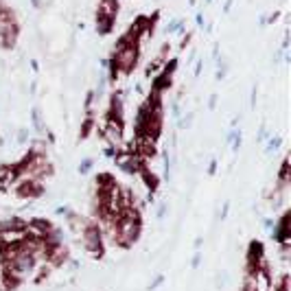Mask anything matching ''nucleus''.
<instances>
[{
    "instance_id": "20e7f679",
    "label": "nucleus",
    "mask_w": 291,
    "mask_h": 291,
    "mask_svg": "<svg viewBox=\"0 0 291 291\" xmlns=\"http://www.w3.org/2000/svg\"><path fill=\"white\" fill-rule=\"evenodd\" d=\"M114 165L125 173L140 175L144 169H147V160H142L140 156L134 154V151H129V149H116V154H114Z\"/></svg>"
},
{
    "instance_id": "1a4fd4ad",
    "label": "nucleus",
    "mask_w": 291,
    "mask_h": 291,
    "mask_svg": "<svg viewBox=\"0 0 291 291\" xmlns=\"http://www.w3.org/2000/svg\"><path fill=\"white\" fill-rule=\"evenodd\" d=\"M118 11V3L116 0H101L99 3V14L96 18H105V20H114Z\"/></svg>"
},
{
    "instance_id": "412c9836",
    "label": "nucleus",
    "mask_w": 291,
    "mask_h": 291,
    "mask_svg": "<svg viewBox=\"0 0 291 291\" xmlns=\"http://www.w3.org/2000/svg\"><path fill=\"white\" fill-rule=\"evenodd\" d=\"M165 213H167V206L162 204L160 208H158V213H156V215H158V219H162V217H165Z\"/></svg>"
},
{
    "instance_id": "ddd939ff",
    "label": "nucleus",
    "mask_w": 291,
    "mask_h": 291,
    "mask_svg": "<svg viewBox=\"0 0 291 291\" xmlns=\"http://www.w3.org/2000/svg\"><path fill=\"white\" fill-rule=\"evenodd\" d=\"M31 118H33V127H35V131H44V125H42V116H40V110H38V107H33Z\"/></svg>"
},
{
    "instance_id": "423d86ee",
    "label": "nucleus",
    "mask_w": 291,
    "mask_h": 291,
    "mask_svg": "<svg viewBox=\"0 0 291 291\" xmlns=\"http://www.w3.org/2000/svg\"><path fill=\"white\" fill-rule=\"evenodd\" d=\"M18 40V22L16 16L7 9H0V44L5 48H14Z\"/></svg>"
},
{
    "instance_id": "393cba45",
    "label": "nucleus",
    "mask_w": 291,
    "mask_h": 291,
    "mask_svg": "<svg viewBox=\"0 0 291 291\" xmlns=\"http://www.w3.org/2000/svg\"><path fill=\"white\" fill-rule=\"evenodd\" d=\"M202 64H204V62H197V66H195V77L199 75V72H202Z\"/></svg>"
},
{
    "instance_id": "9d476101",
    "label": "nucleus",
    "mask_w": 291,
    "mask_h": 291,
    "mask_svg": "<svg viewBox=\"0 0 291 291\" xmlns=\"http://www.w3.org/2000/svg\"><path fill=\"white\" fill-rule=\"evenodd\" d=\"M291 182V175H289V158H284L282 160V167H280V173H278V186L284 189Z\"/></svg>"
},
{
    "instance_id": "7ed1b4c3",
    "label": "nucleus",
    "mask_w": 291,
    "mask_h": 291,
    "mask_svg": "<svg viewBox=\"0 0 291 291\" xmlns=\"http://www.w3.org/2000/svg\"><path fill=\"white\" fill-rule=\"evenodd\" d=\"M79 239H81V247L86 250L90 256H94V258H99L103 252H105V243H103V234H101V230L96 223L90 221L86 228L79 232Z\"/></svg>"
},
{
    "instance_id": "a211bd4d",
    "label": "nucleus",
    "mask_w": 291,
    "mask_h": 291,
    "mask_svg": "<svg viewBox=\"0 0 291 291\" xmlns=\"http://www.w3.org/2000/svg\"><path fill=\"white\" fill-rule=\"evenodd\" d=\"M171 112H173V116H182V110H180V103L178 101L171 105Z\"/></svg>"
},
{
    "instance_id": "b1692460",
    "label": "nucleus",
    "mask_w": 291,
    "mask_h": 291,
    "mask_svg": "<svg viewBox=\"0 0 291 291\" xmlns=\"http://www.w3.org/2000/svg\"><path fill=\"white\" fill-rule=\"evenodd\" d=\"M217 171V162L213 160V162H210V169H208V173H215Z\"/></svg>"
},
{
    "instance_id": "0eeeda50",
    "label": "nucleus",
    "mask_w": 291,
    "mask_h": 291,
    "mask_svg": "<svg viewBox=\"0 0 291 291\" xmlns=\"http://www.w3.org/2000/svg\"><path fill=\"white\" fill-rule=\"evenodd\" d=\"M271 239H274L278 245H282V243H291L289 213H284V215H282V219H280V221H276V226L271 228Z\"/></svg>"
},
{
    "instance_id": "4be33fe9",
    "label": "nucleus",
    "mask_w": 291,
    "mask_h": 291,
    "mask_svg": "<svg viewBox=\"0 0 291 291\" xmlns=\"http://www.w3.org/2000/svg\"><path fill=\"white\" fill-rule=\"evenodd\" d=\"M215 105H217V96L213 94V96H210V101H208V107H210V110H215Z\"/></svg>"
},
{
    "instance_id": "f3484780",
    "label": "nucleus",
    "mask_w": 291,
    "mask_h": 291,
    "mask_svg": "<svg viewBox=\"0 0 291 291\" xmlns=\"http://www.w3.org/2000/svg\"><path fill=\"white\" fill-rule=\"evenodd\" d=\"M27 134H29L27 129H20V131H18V142H20V144L27 142Z\"/></svg>"
},
{
    "instance_id": "2eb2a0df",
    "label": "nucleus",
    "mask_w": 291,
    "mask_h": 291,
    "mask_svg": "<svg viewBox=\"0 0 291 291\" xmlns=\"http://www.w3.org/2000/svg\"><path fill=\"white\" fill-rule=\"evenodd\" d=\"M92 158H86V160H81V165H79V173H88L90 169H92Z\"/></svg>"
},
{
    "instance_id": "4468645a",
    "label": "nucleus",
    "mask_w": 291,
    "mask_h": 291,
    "mask_svg": "<svg viewBox=\"0 0 291 291\" xmlns=\"http://www.w3.org/2000/svg\"><path fill=\"white\" fill-rule=\"evenodd\" d=\"M280 144H282V138H280V136L271 138L269 144H267V151H269V154H271V151H278V149H280Z\"/></svg>"
},
{
    "instance_id": "f257e3e1",
    "label": "nucleus",
    "mask_w": 291,
    "mask_h": 291,
    "mask_svg": "<svg viewBox=\"0 0 291 291\" xmlns=\"http://www.w3.org/2000/svg\"><path fill=\"white\" fill-rule=\"evenodd\" d=\"M138 55H140V48L136 44V35L129 31L116 42V48H114V55L110 62L118 70V75H129L138 64Z\"/></svg>"
},
{
    "instance_id": "a878e982",
    "label": "nucleus",
    "mask_w": 291,
    "mask_h": 291,
    "mask_svg": "<svg viewBox=\"0 0 291 291\" xmlns=\"http://www.w3.org/2000/svg\"><path fill=\"white\" fill-rule=\"evenodd\" d=\"M33 3V7H40V0H31Z\"/></svg>"
},
{
    "instance_id": "dca6fc26",
    "label": "nucleus",
    "mask_w": 291,
    "mask_h": 291,
    "mask_svg": "<svg viewBox=\"0 0 291 291\" xmlns=\"http://www.w3.org/2000/svg\"><path fill=\"white\" fill-rule=\"evenodd\" d=\"M191 123H193V116H191V114H186V116L184 118H180V129H184V127H191Z\"/></svg>"
},
{
    "instance_id": "f8f14e48",
    "label": "nucleus",
    "mask_w": 291,
    "mask_h": 291,
    "mask_svg": "<svg viewBox=\"0 0 291 291\" xmlns=\"http://www.w3.org/2000/svg\"><path fill=\"white\" fill-rule=\"evenodd\" d=\"M112 24H114V20H105V18H96V33L107 35V33L112 31Z\"/></svg>"
},
{
    "instance_id": "f03ea898",
    "label": "nucleus",
    "mask_w": 291,
    "mask_h": 291,
    "mask_svg": "<svg viewBox=\"0 0 291 291\" xmlns=\"http://www.w3.org/2000/svg\"><path fill=\"white\" fill-rule=\"evenodd\" d=\"M142 232V221H140V213L136 208L125 210L123 215L116 219V232H114V245L118 247H131L140 239Z\"/></svg>"
},
{
    "instance_id": "bb28decb",
    "label": "nucleus",
    "mask_w": 291,
    "mask_h": 291,
    "mask_svg": "<svg viewBox=\"0 0 291 291\" xmlns=\"http://www.w3.org/2000/svg\"><path fill=\"white\" fill-rule=\"evenodd\" d=\"M206 3H213V0H206Z\"/></svg>"
},
{
    "instance_id": "6e6552de",
    "label": "nucleus",
    "mask_w": 291,
    "mask_h": 291,
    "mask_svg": "<svg viewBox=\"0 0 291 291\" xmlns=\"http://www.w3.org/2000/svg\"><path fill=\"white\" fill-rule=\"evenodd\" d=\"M18 195L20 197H29V199H35L42 195V191H44V186H42L40 180H20V184H18Z\"/></svg>"
},
{
    "instance_id": "6ab92c4d",
    "label": "nucleus",
    "mask_w": 291,
    "mask_h": 291,
    "mask_svg": "<svg viewBox=\"0 0 291 291\" xmlns=\"http://www.w3.org/2000/svg\"><path fill=\"white\" fill-rule=\"evenodd\" d=\"M162 280H165V276H158V278H156V280H154V282H151V284H149V289H151V291H154V289L158 287V284H162Z\"/></svg>"
},
{
    "instance_id": "39448f33",
    "label": "nucleus",
    "mask_w": 291,
    "mask_h": 291,
    "mask_svg": "<svg viewBox=\"0 0 291 291\" xmlns=\"http://www.w3.org/2000/svg\"><path fill=\"white\" fill-rule=\"evenodd\" d=\"M101 134H103V138H105V142L110 144V147L118 149L120 144H123V138H125V125H123V120L114 118V116H110V114H107L105 120H103V125H101Z\"/></svg>"
},
{
    "instance_id": "aec40b11",
    "label": "nucleus",
    "mask_w": 291,
    "mask_h": 291,
    "mask_svg": "<svg viewBox=\"0 0 291 291\" xmlns=\"http://www.w3.org/2000/svg\"><path fill=\"white\" fill-rule=\"evenodd\" d=\"M199 263H202V254L197 252V254H195V258H193V267L197 269V267H199Z\"/></svg>"
},
{
    "instance_id": "9b49d317",
    "label": "nucleus",
    "mask_w": 291,
    "mask_h": 291,
    "mask_svg": "<svg viewBox=\"0 0 291 291\" xmlns=\"http://www.w3.org/2000/svg\"><path fill=\"white\" fill-rule=\"evenodd\" d=\"M167 68V64H165V57H156L154 62H151L149 66H147V70H144V75L147 77H151V75H158L160 70H165Z\"/></svg>"
},
{
    "instance_id": "5701e85b",
    "label": "nucleus",
    "mask_w": 291,
    "mask_h": 291,
    "mask_svg": "<svg viewBox=\"0 0 291 291\" xmlns=\"http://www.w3.org/2000/svg\"><path fill=\"white\" fill-rule=\"evenodd\" d=\"M195 24H197V27H202V24H204V16H202V14L195 16Z\"/></svg>"
}]
</instances>
